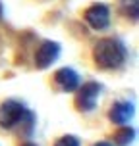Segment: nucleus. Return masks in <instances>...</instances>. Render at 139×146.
<instances>
[{"instance_id": "f257e3e1", "label": "nucleus", "mask_w": 139, "mask_h": 146, "mask_svg": "<svg viewBox=\"0 0 139 146\" xmlns=\"http://www.w3.org/2000/svg\"><path fill=\"white\" fill-rule=\"evenodd\" d=\"M93 58H95L97 66L103 69H114L120 67L126 60V48L122 42H118L114 38H103L95 44L93 50Z\"/></svg>"}, {"instance_id": "f03ea898", "label": "nucleus", "mask_w": 139, "mask_h": 146, "mask_svg": "<svg viewBox=\"0 0 139 146\" xmlns=\"http://www.w3.org/2000/svg\"><path fill=\"white\" fill-rule=\"evenodd\" d=\"M23 115H25L23 104H19L17 100H6L0 106V127L12 129L23 119Z\"/></svg>"}, {"instance_id": "7ed1b4c3", "label": "nucleus", "mask_w": 139, "mask_h": 146, "mask_svg": "<svg viewBox=\"0 0 139 146\" xmlns=\"http://www.w3.org/2000/svg\"><path fill=\"white\" fill-rule=\"evenodd\" d=\"M99 96H101V85L99 83H87V85H83L79 88V92H77V100H75L77 102V108L81 111L95 110Z\"/></svg>"}, {"instance_id": "20e7f679", "label": "nucleus", "mask_w": 139, "mask_h": 146, "mask_svg": "<svg viewBox=\"0 0 139 146\" xmlns=\"http://www.w3.org/2000/svg\"><path fill=\"white\" fill-rule=\"evenodd\" d=\"M60 56V46L58 42L46 40L39 46V50L35 54V66L39 69H46L48 66H52V62H56V58Z\"/></svg>"}, {"instance_id": "39448f33", "label": "nucleus", "mask_w": 139, "mask_h": 146, "mask_svg": "<svg viewBox=\"0 0 139 146\" xmlns=\"http://www.w3.org/2000/svg\"><path fill=\"white\" fill-rule=\"evenodd\" d=\"M85 19H87V23L97 31L106 29L108 23H110V12H108V8L104 6V4H93V6L87 8Z\"/></svg>"}, {"instance_id": "423d86ee", "label": "nucleus", "mask_w": 139, "mask_h": 146, "mask_svg": "<svg viewBox=\"0 0 139 146\" xmlns=\"http://www.w3.org/2000/svg\"><path fill=\"white\" fill-rule=\"evenodd\" d=\"M54 81H56V85L60 87V90H64V92H73L75 88L79 87V75L73 71L72 67H62L56 71L54 75Z\"/></svg>"}, {"instance_id": "0eeeda50", "label": "nucleus", "mask_w": 139, "mask_h": 146, "mask_svg": "<svg viewBox=\"0 0 139 146\" xmlns=\"http://www.w3.org/2000/svg\"><path fill=\"white\" fill-rule=\"evenodd\" d=\"M133 113H135L133 104L118 102V104L112 106V110H110V119H112V123H116V125H124L133 117Z\"/></svg>"}, {"instance_id": "6e6552de", "label": "nucleus", "mask_w": 139, "mask_h": 146, "mask_svg": "<svg viewBox=\"0 0 139 146\" xmlns=\"http://www.w3.org/2000/svg\"><path fill=\"white\" fill-rule=\"evenodd\" d=\"M133 139H135V129H132V127H122V129H118L116 135H114V142H116V146L132 144Z\"/></svg>"}, {"instance_id": "1a4fd4ad", "label": "nucleus", "mask_w": 139, "mask_h": 146, "mask_svg": "<svg viewBox=\"0 0 139 146\" xmlns=\"http://www.w3.org/2000/svg\"><path fill=\"white\" fill-rule=\"evenodd\" d=\"M137 0H124V12L128 17H132L133 21H137V15H139V10H137Z\"/></svg>"}, {"instance_id": "9d476101", "label": "nucleus", "mask_w": 139, "mask_h": 146, "mask_svg": "<svg viewBox=\"0 0 139 146\" xmlns=\"http://www.w3.org/2000/svg\"><path fill=\"white\" fill-rule=\"evenodd\" d=\"M54 146H79V140H77V137H73V135H66V137H62Z\"/></svg>"}, {"instance_id": "9b49d317", "label": "nucleus", "mask_w": 139, "mask_h": 146, "mask_svg": "<svg viewBox=\"0 0 139 146\" xmlns=\"http://www.w3.org/2000/svg\"><path fill=\"white\" fill-rule=\"evenodd\" d=\"M95 146H112V144H110V142H97Z\"/></svg>"}, {"instance_id": "f8f14e48", "label": "nucleus", "mask_w": 139, "mask_h": 146, "mask_svg": "<svg viewBox=\"0 0 139 146\" xmlns=\"http://www.w3.org/2000/svg\"><path fill=\"white\" fill-rule=\"evenodd\" d=\"M23 146H35V144H31V142H27V144H23Z\"/></svg>"}, {"instance_id": "ddd939ff", "label": "nucleus", "mask_w": 139, "mask_h": 146, "mask_svg": "<svg viewBox=\"0 0 139 146\" xmlns=\"http://www.w3.org/2000/svg\"><path fill=\"white\" fill-rule=\"evenodd\" d=\"M0 15H2V4H0Z\"/></svg>"}]
</instances>
